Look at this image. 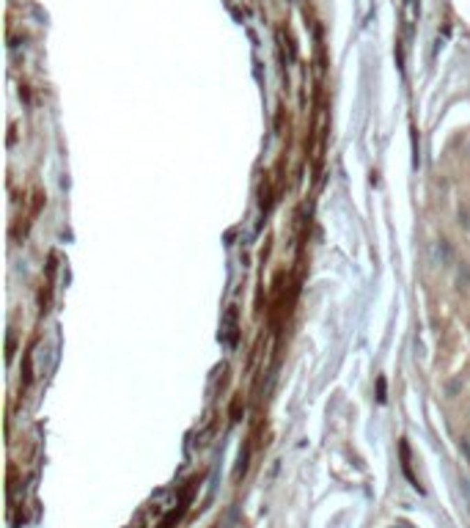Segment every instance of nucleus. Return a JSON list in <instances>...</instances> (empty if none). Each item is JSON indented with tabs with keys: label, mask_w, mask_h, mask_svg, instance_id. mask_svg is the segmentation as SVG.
Listing matches in <instances>:
<instances>
[{
	"label": "nucleus",
	"mask_w": 470,
	"mask_h": 528,
	"mask_svg": "<svg viewBox=\"0 0 470 528\" xmlns=\"http://www.w3.org/2000/svg\"><path fill=\"white\" fill-rule=\"evenodd\" d=\"M223 339H226V344H234V311L226 316V336Z\"/></svg>",
	"instance_id": "f257e3e1"
}]
</instances>
